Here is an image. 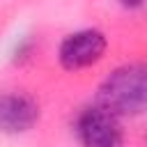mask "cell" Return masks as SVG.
<instances>
[{
    "instance_id": "1",
    "label": "cell",
    "mask_w": 147,
    "mask_h": 147,
    "mask_svg": "<svg viewBox=\"0 0 147 147\" xmlns=\"http://www.w3.org/2000/svg\"><path fill=\"white\" fill-rule=\"evenodd\" d=\"M99 106L117 117H136L147 110V64L117 67L99 85Z\"/></svg>"
},
{
    "instance_id": "2",
    "label": "cell",
    "mask_w": 147,
    "mask_h": 147,
    "mask_svg": "<svg viewBox=\"0 0 147 147\" xmlns=\"http://www.w3.org/2000/svg\"><path fill=\"white\" fill-rule=\"evenodd\" d=\"M76 136L83 147H122L124 133L119 117L103 106H87L76 119Z\"/></svg>"
},
{
    "instance_id": "3",
    "label": "cell",
    "mask_w": 147,
    "mask_h": 147,
    "mask_svg": "<svg viewBox=\"0 0 147 147\" xmlns=\"http://www.w3.org/2000/svg\"><path fill=\"white\" fill-rule=\"evenodd\" d=\"M108 48V39L96 28H85L67 34L57 48V60L67 71H80L96 64Z\"/></svg>"
},
{
    "instance_id": "4",
    "label": "cell",
    "mask_w": 147,
    "mask_h": 147,
    "mask_svg": "<svg viewBox=\"0 0 147 147\" xmlns=\"http://www.w3.org/2000/svg\"><path fill=\"white\" fill-rule=\"evenodd\" d=\"M39 122V103L23 92H2L0 94V131L18 136L30 131Z\"/></svg>"
},
{
    "instance_id": "5",
    "label": "cell",
    "mask_w": 147,
    "mask_h": 147,
    "mask_svg": "<svg viewBox=\"0 0 147 147\" xmlns=\"http://www.w3.org/2000/svg\"><path fill=\"white\" fill-rule=\"evenodd\" d=\"M124 9H138V7H142L145 5V0H117Z\"/></svg>"
}]
</instances>
